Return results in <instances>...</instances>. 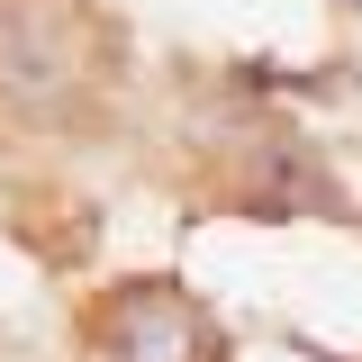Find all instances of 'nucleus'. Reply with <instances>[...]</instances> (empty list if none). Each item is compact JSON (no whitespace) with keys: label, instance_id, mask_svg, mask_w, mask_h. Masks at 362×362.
<instances>
[{"label":"nucleus","instance_id":"4","mask_svg":"<svg viewBox=\"0 0 362 362\" xmlns=\"http://www.w3.org/2000/svg\"><path fill=\"white\" fill-rule=\"evenodd\" d=\"M344 9H362V0H344Z\"/></svg>","mask_w":362,"mask_h":362},{"label":"nucleus","instance_id":"3","mask_svg":"<svg viewBox=\"0 0 362 362\" xmlns=\"http://www.w3.org/2000/svg\"><path fill=\"white\" fill-rule=\"evenodd\" d=\"M235 209L263 218V226H281V218H344V190H335V173L317 163L308 145H263V163L235 190Z\"/></svg>","mask_w":362,"mask_h":362},{"label":"nucleus","instance_id":"1","mask_svg":"<svg viewBox=\"0 0 362 362\" xmlns=\"http://www.w3.org/2000/svg\"><path fill=\"white\" fill-rule=\"evenodd\" d=\"M109 82V37L82 0H0V109L73 118Z\"/></svg>","mask_w":362,"mask_h":362},{"label":"nucleus","instance_id":"2","mask_svg":"<svg viewBox=\"0 0 362 362\" xmlns=\"http://www.w3.org/2000/svg\"><path fill=\"white\" fill-rule=\"evenodd\" d=\"M90 354L100 362H226V326L173 272H136L90 308Z\"/></svg>","mask_w":362,"mask_h":362}]
</instances>
